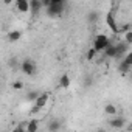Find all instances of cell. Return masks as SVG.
I'll return each instance as SVG.
<instances>
[{"label":"cell","mask_w":132,"mask_h":132,"mask_svg":"<svg viewBox=\"0 0 132 132\" xmlns=\"http://www.w3.org/2000/svg\"><path fill=\"white\" fill-rule=\"evenodd\" d=\"M19 69L27 76H34L37 73V65H36V62L33 59H28V57L23 59L22 62H19Z\"/></svg>","instance_id":"cell-1"},{"label":"cell","mask_w":132,"mask_h":132,"mask_svg":"<svg viewBox=\"0 0 132 132\" xmlns=\"http://www.w3.org/2000/svg\"><path fill=\"white\" fill-rule=\"evenodd\" d=\"M64 10H65V2L64 3H54V2H51V5L45 8V13H47L48 17L57 19V17H61L64 14Z\"/></svg>","instance_id":"cell-2"},{"label":"cell","mask_w":132,"mask_h":132,"mask_svg":"<svg viewBox=\"0 0 132 132\" xmlns=\"http://www.w3.org/2000/svg\"><path fill=\"white\" fill-rule=\"evenodd\" d=\"M112 44V40L106 36V34H96L95 36V39H93V48L96 50V53H100V51H103L107 45H110Z\"/></svg>","instance_id":"cell-3"},{"label":"cell","mask_w":132,"mask_h":132,"mask_svg":"<svg viewBox=\"0 0 132 132\" xmlns=\"http://www.w3.org/2000/svg\"><path fill=\"white\" fill-rule=\"evenodd\" d=\"M115 48H117V53H115V57L113 59H123V56L127 53V51H130V45H127L126 42H120V44H117L115 45Z\"/></svg>","instance_id":"cell-4"},{"label":"cell","mask_w":132,"mask_h":132,"mask_svg":"<svg viewBox=\"0 0 132 132\" xmlns=\"http://www.w3.org/2000/svg\"><path fill=\"white\" fill-rule=\"evenodd\" d=\"M48 100H50V93H48V92H42V93H39V95H37V98L34 100V106H36V107H39V109L42 110V109L47 106Z\"/></svg>","instance_id":"cell-5"},{"label":"cell","mask_w":132,"mask_h":132,"mask_svg":"<svg viewBox=\"0 0 132 132\" xmlns=\"http://www.w3.org/2000/svg\"><path fill=\"white\" fill-rule=\"evenodd\" d=\"M126 121H127V120H126L123 115H120V117L113 115V118L109 120V126L113 127V129H123V127L126 126Z\"/></svg>","instance_id":"cell-6"},{"label":"cell","mask_w":132,"mask_h":132,"mask_svg":"<svg viewBox=\"0 0 132 132\" xmlns=\"http://www.w3.org/2000/svg\"><path fill=\"white\" fill-rule=\"evenodd\" d=\"M106 23H107V27H109L113 33H118V25H117L115 16H113V13H112V11H110V13H107V16H106Z\"/></svg>","instance_id":"cell-7"},{"label":"cell","mask_w":132,"mask_h":132,"mask_svg":"<svg viewBox=\"0 0 132 132\" xmlns=\"http://www.w3.org/2000/svg\"><path fill=\"white\" fill-rule=\"evenodd\" d=\"M42 11V3L40 0H30V13L33 16H37Z\"/></svg>","instance_id":"cell-8"},{"label":"cell","mask_w":132,"mask_h":132,"mask_svg":"<svg viewBox=\"0 0 132 132\" xmlns=\"http://www.w3.org/2000/svg\"><path fill=\"white\" fill-rule=\"evenodd\" d=\"M16 8L19 13H30V0H16Z\"/></svg>","instance_id":"cell-9"},{"label":"cell","mask_w":132,"mask_h":132,"mask_svg":"<svg viewBox=\"0 0 132 132\" xmlns=\"http://www.w3.org/2000/svg\"><path fill=\"white\" fill-rule=\"evenodd\" d=\"M20 37H22V31L20 30H13V31L8 33V42H11V44L20 40Z\"/></svg>","instance_id":"cell-10"},{"label":"cell","mask_w":132,"mask_h":132,"mask_svg":"<svg viewBox=\"0 0 132 132\" xmlns=\"http://www.w3.org/2000/svg\"><path fill=\"white\" fill-rule=\"evenodd\" d=\"M103 51H104V57L113 59V57H115V53H117V48H115V45H113V44H110V45H107Z\"/></svg>","instance_id":"cell-11"},{"label":"cell","mask_w":132,"mask_h":132,"mask_svg":"<svg viewBox=\"0 0 132 132\" xmlns=\"http://www.w3.org/2000/svg\"><path fill=\"white\" fill-rule=\"evenodd\" d=\"M57 82H59V87H62V89H69L72 81H70V76H69L67 73H64V75L59 78V81H57Z\"/></svg>","instance_id":"cell-12"},{"label":"cell","mask_w":132,"mask_h":132,"mask_svg":"<svg viewBox=\"0 0 132 132\" xmlns=\"http://www.w3.org/2000/svg\"><path fill=\"white\" fill-rule=\"evenodd\" d=\"M98 20H100V13H98V11H90V13L87 14V23L95 25Z\"/></svg>","instance_id":"cell-13"},{"label":"cell","mask_w":132,"mask_h":132,"mask_svg":"<svg viewBox=\"0 0 132 132\" xmlns=\"http://www.w3.org/2000/svg\"><path fill=\"white\" fill-rule=\"evenodd\" d=\"M39 129V121L37 120H28L27 121V132H36Z\"/></svg>","instance_id":"cell-14"},{"label":"cell","mask_w":132,"mask_h":132,"mask_svg":"<svg viewBox=\"0 0 132 132\" xmlns=\"http://www.w3.org/2000/svg\"><path fill=\"white\" fill-rule=\"evenodd\" d=\"M61 127H62V124H61V121H59V120H50V123H48V126H47V129H48L50 132L59 130Z\"/></svg>","instance_id":"cell-15"},{"label":"cell","mask_w":132,"mask_h":132,"mask_svg":"<svg viewBox=\"0 0 132 132\" xmlns=\"http://www.w3.org/2000/svg\"><path fill=\"white\" fill-rule=\"evenodd\" d=\"M118 70H120L123 75H127V73L132 70V65H129V64H126L124 61H121V59H120V64H118Z\"/></svg>","instance_id":"cell-16"},{"label":"cell","mask_w":132,"mask_h":132,"mask_svg":"<svg viewBox=\"0 0 132 132\" xmlns=\"http://www.w3.org/2000/svg\"><path fill=\"white\" fill-rule=\"evenodd\" d=\"M104 112H106L107 115H112V117H113V115H117V112H118V110H117V106H115V104L109 103V104H106V106H104Z\"/></svg>","instance_id":"cell-17"},{"label":"cell","mask_w":132,"mask_h":132,"mask_svg":"<svg viewBox=\"0 0 132 132\" xmlns=\"http://www.w3.org/2000/svg\"><path fill=\"white\" fill-rule=\"evenodd\" d=\"M8 67H11V69H17L19 67V59H17V56H11L8 59Z\"/></svg>","instance_id":"cell-18"},{"label":"cell","mask_w":132,"mask_h":132,"mask_svg":"<svg viewBox=\"0 0 132 132\" xmlns=\"http://www.w3.org/2000/svg\"><path fill=\"white\" fill-rule=\"evenodd\" d=\"M39 93H40V92H37V90H31V92H28V93H27V96H25V100L31 103V101H34V100L37 98V95H39Z\"/></svg>","instance_id":"cell-19"},{"label":"cell","mask_w":132,"mask_h":132,"mask_svg":"<svg viewBox=\"0 0 132 132\" xmlns=\"http://www.w3.org/2000/svg\"><path fill=\"white\" fill-rule=\"evenodd\" d=\"M96 54H98V53H96V50H95V48L92 47V48H90V50L87 51V61H93Z\"/></svg>","instance_id":"cell-20"},{"label":"cell","mask_w":132,"mask_h":132,"mask_svg":"<svg viewBox=\"0 0 132 132\" xmlns=\"http://www.w3.org/2000/svg\"><path fill=\"white\" fill-rule=\"evenodd\" d=\"M14 130H16V132H19V130H20V132H23V130H25V132H27V121L19 123V124L14 127Z\"/></svg>","instance_id":"cell-21"},{"label":"cell","mask_w":132,"mask_h":132,"mask_svg":"<svg viewBox=\"0 0 132 132\" xmlns=\"http://www.w3.org/2000/svg\"><path fill=\"white\" fill-rule=\"evenodd\" d=\"M126 33V44L127 45H132V30H127V31H124Z\"/></svg>","instance_id":"cell-22"},{"label":"cell","mask_w":132,"mask_h":132,"mask_svg":"<svg viewBox=\"0 0 132 132\" xmlns=\"http://www.w3.org/2000/svg\"><path fill=\"white\" fill-rule=\"evenodd\" d=\"M13 89L14 90H22L23 89V82L22 81H14L13 82Z\"/></svg>","instance_id":"cell-23"},{"label":"cell","mask_w":132,"mask_h":132,"mask_svg":"<svg viewBox=\"0 0 132 132\" xmlns=\"http://www.w3.org/2000/svg\"><path fill=\"white\" fill-rule=\"evenodd\" d=\"M92 82H93V78H92V76H87V78L84 79V87H90Z\"/></svg>","instance_id":"cell-24"},{"label":"cell","mask_w":132,"mask_h":132,"mask_svg":"<svg viewBox=\"0 0 132 132\" xmlns=\"http://www.w3.org/2000/svg\"><path fill=\"white\" fill-rule=\"evenodd\" d=\"M40 3H42V8H47L51 5V0H40Z\"/></svg>","instance_id":"cell-25"},{"label":"cell","mask_w":132,"mask_h":132,"mask_svg":"<svg viewBox=\"0 0 132 132\" xmlns=\"http://www.w3.org/2000/svg\"><path fill=\"white\" fill-rule=\"evenodd\" d=\"M37 112H40V109H39V107H36V106H33V109L30 110V115H36Z\"/></svg>","instance_id":"cell-26"},{"label":"cell","mask_w":132,"mask_h":132,"mask_svg":"<svg viewBox=\"0 0 132 132\" xmlns=\"http://www.w3.org/2000/svg\"><path fill=\"white\" fill-rule=\"evenodd\" d=\"M51 2H54V3H64L65 0H51Z\"/></svg>","instance_id":"cell-27"},{"label":"cell","mask_w":132,"mask_h":132,"mask_svg":"<svg viewBox=\"0 0 132 132\" xmlns=\"http://www.w3.org/2000/svg\"><path fill=\"white\" fill-rule=\"evenodd\" d=\"M11 2H13V0H3V3H5V5H10Z\"/></svg>","instance_id":"cell-28"}]
</instances>
